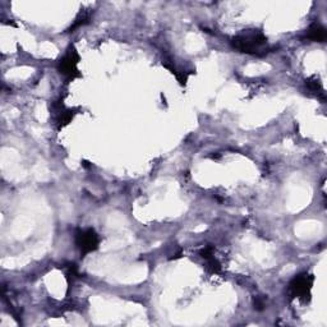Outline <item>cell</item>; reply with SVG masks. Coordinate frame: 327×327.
<instances>
[{
  "label": "cell",
  "instance_id": "6da1fadb",
  "mask_svg": "<svg viewBox=\"0 0 327 327\" xmlns=\"http://www.w3.org/2000/svg\"><path fill=\"white\" fill-rule=\"evenodd\" d=\"M230 46L234 50L244 54L265 57L272 52V48L268 45L267 37L261 30H244L240 34L230 39Z\"/></svg>",
  "mask_w": 327,
  "mask_h": 327
},
{
  "label": "cell",
  "instance_id": "7a4b0ae2",
  "mask_svg": "<svg viewBox=\"0 0 327 327\" xmlns=\"http://www.w3.org/2000/svg\"><path fill=\"white\" fill-rule=\"evenodd\" d=\"M81 58L78 52L76 50L73 45H71L64 54V57L60 59L58 63V71L62 74L63 77L66 78L67 82H72L76 78L81 77V73L78 71V63H80Z\"/></svg>",
  "mask_w": 327,
  "mask_h": 327
},
{
  "label": "cell",
  "instance_id": "3957f363",
  "mask_svg": "<svg viewBox=\"0 0 327 327\" xmlns=\"http://www.w3.org/2000/svg\"><path fill=\"white\" fill-rule=\"evenodd\" d=\"M313 282H314V276L310 273L303 272L299 273L289 282L287 286V294L290 299H307L310 296Z\"/></svg>",
  "mask_w": 327,
  "mask_h": 327
},
{
  "label": "cell",
  "instance_id": "277c9868",
  "mask_svg": "<svg viewBox=\"0 0 327 327\" xmlns=\"http://www.w3.org/2000/svg\"><path fill=\"white\" fill-rule=\"evenodd\" d=\"M74 242H76V247L80 249L82 257H85L99 248L100 238L95 229H77L76 234H74Z\"/></svg>",
  "mask_w": 327,
  "mask_h": 327
},
{
  "label": "cell",
  "instance_id": "5b68a950",
  "mask_svg": "<svg viewBox=\"0 0 327 327\" xmlns=\"http://www.w3.org/2000/svg\"><path fill=\"white\" fill-rule=\"evenodd\" d=\"M52 110L54 113V119L57 129L60 131L62 128H64L66 125H68L69 123L73 120V118L77 114V109H68L64 106L63 100L55 101L52 105Z\"/></svg>",
  "mask_w": 327,
  "mask_h": 327
},
{
  "label": "cell",
  "instance_id": "8992f818",
  "mask_svg": "<svg viewBox=\"0 0 327 327\" xmlns=\"http://www.w3.org/2000/svg\"><path fill=\"white\" fill-rule=\"evenodd\" d=\"M326 37H327L326 29L322 26L321 23L314 22L308 27V30L305 31V35L303 39L313 41V43H324V41H326Z\"/></svg>",
  "mask_w": 327,
  "mask_h": 327
},
{
  "label": "cell",
  "instance_id": "52a82bcc",
  "mask_svg": "<svg viewBox=\"0 0 327 327\" xmlns=\"http://www.w3.org/2000/svg\"><path fill=\"white\" fill-rule=\"evenodd\" d=\"M90 20H91V11H90V9H83V11L80 12V15L76 17V20L73 21L71 27L67 30V32H74L77 29H80V27L87 25V23L90 22Z\"/></svg>",
  "mask_w": 327,
  "mask_h": 327
},
{
  "label": "cell",
  "instance_id": "ba28073f",
  "mask_svg": "<svg viewBox=\"0 0 327 327\" xmlns=\"http://www.w3.org/2000/svg\"><path fill=\"white\" fill-rule=\"evenodd\" d=\"M305 86H307V87L310 90V91L317 92V94H321V96L324 97L323 89H322L321 83H319L317 80H314V78H309V80L305 81Z\"/></svg>",
  "mask_w": 327,
  "mask_h": 327
},
{
  "label": "cell",
  "instance_id": "9c48e42d",
  "mask_svg": "<svg viewBox=\"0 0 327 327\" xmlns=\"http://www.w3.org/2000/svg\"><path fill=\"white\" fill-rule=\"evenodd\" d=\"M206 268H207V271H210L211 273H217L221 271V265H220V262L216 259V257H212V258L206 261Z\"/></svg>",
  "mask_w": 327,
  "mask_h": 327
},
{
  "label": "cell",
  "instance_id": "30bf717a",
  "mask_svg": "<svg viewBox=\"0 0 327 327\" xmlns=\"http://www.w3.org/2000/svg\"><path fill=\"white\" fill-rule=\"evenodd\" d=\"M66 275L68 279H77V277H80V272H78V268L77 266H76V263H67L66 265Z\"/></svg>",
  "mask_w": 327,
  "mask_h": 327
},
{
  "label": "cell",
  "instance_id": "8fae6325",
  "mask_svg": "<svg viewBox=\"0 0 327 327\" xmlns=\"http://www.w3.org/2000/svg\"><path fill=\"white\" fill-rule=\"evenodd\" d=\"M199 256L202 257L205 261H207V259L215 257V248H213V245H211V244L205 245L202 249L199 250Z\"/></svg>",
  "mask_w": 327,
  "mask_h": 327
},
{
  "label": "cell",
  "instance_id": "7c38bea8",
  "mask_svg": "<svg viewBox=\"0 0 327 327\" xmlns=\"http://www.w3.org/2000/svg\"><path fill=\"white\" fill-rule=\"evenodd\" d=\"M253 305H254V309L258 310V312H261V310L265 309V307H266L265 299L262 298V296H256V298H254V301H253Z\"/></svg>",
  "mask_w": 327,
  "mask_h": 327
}]
</instances>
